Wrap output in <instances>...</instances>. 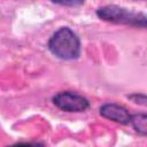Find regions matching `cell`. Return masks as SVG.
<instances>
[{"mask_svg":"<svg viewBox=\"0 0 147 147\" xmlns=\"http://www.w3.org/2000/svg\"><path fill=\"white\" fill-rule=\"evenodd\" d=\"M130 124L132 127L142 137H146L147 134V115L144 113L131 115Z\"/></svg>","mask_w":147,"mask_h":147,"instance_id":"cell-5","label":"cell"},{"mask_svg":"<svg viewBox=\"0 0 147 147\" xmlns=\"http://www.w3.org/2000/svg\"><path fill=\"white\" fill-rule=\"evenodd\" d=\"M47 47L54 56L65 61L76 60L80 55V40L68 26L57 29L49 38Z\"/></svg>","mask_w":147,"mask_h":147,"instance_id":"cell-1","label":"cell"},{"mask_svg":"<svg viewBox=\"0 0 147 147\" xmlns=\"http://www.w3.org/2000/svg\"><path fill=\"white\" fill-rule=\"evenodd\" d=\"M132 102L137 103V105H141V106H146L147 103V99H146V95L145 94H141V93H134V94H131L127 96Z\"/></svg>","mask_w":147,"mask_h":147,"instance_id":"cell-6","label":"cell"},{"mask_svg":"<svg viewBox=\"0 0 147 147\" xmlns=\"http://www.w3.org/2000/svg\"><path fill=\"white\" fill-rule=\"evenodd\" d=\"M52 101L55 107L67 113H82L90 107V101L85 96L71 91H63L55 94Z\"/></svg>","mask_w":147,"mask_h":147,"instance_id":"cell-3","label":"cell"},{"mask_svg":"<svg viewBox=\"0 0 147 147\" xmlns=\"http://www.w3.org/2000/svg\"><path fill=\"white\" fill-rule=\"evenodd\" d=\"M99 114L102 117L110 119L113 122L119 123L122 125H127L130 124V121H131V114L129 113V110L123 106L113 103V102L102 105L99 109Z\"/></svg>","mask_w":147,"mask_h":147,"instance_id":"cell-4","label":"cell"},{"mask_svg":"<svg viewBox=\"0 0 147 147\" xmlns=\"http://www.w3.org/2000/svg\"><path fill=\"white\" fill-rule=\"evenodd\" d=\"M8 147H44V145L40 142H20Z\"/></svg>","mask_w":147,"mask_h":147,"instance_id":"cell-7","label":"cell"},{"mask_svg":"<svg viewBox=\"0 0 147 147\" xmlns=\"http://www.w3.org/2000/svg\"><path fill=\"white\" fill-rule=\"evenodd\" d=\"M54 3H56V5H61V6H71V7L84 5L83 1H77V0H70V1H56V2H54Z\"/></svg>","mask_w":147,"mask_h":147,"instance_id":"cell-8","label":"cell"},{"mask_svg":"<svg viewBox=\"0 0 147 147\" xmlns=\"http://www.w3.org/2000/svg\"><path fill=\"white\" fill-rule=\"evenodd\" d=\"M96 15L99 18L115 23V24H123L130 26H138V28H146V15L142 13H137L129 10L127 8L117 6V5H106L96 9Z\"/></svg>","mask_w":147,"mask_h":147,"instance_id":"cell-2","label":"cell"}]
</instances>
